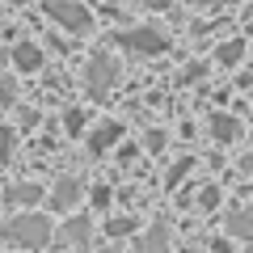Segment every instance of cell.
Instances as JSON below:
<instances>
[{
  "instance_id": "obj_1",
  "label": "cell",
  "mask_w": 253,
  "mask_h": 253,
  "mask_svg": "<svg viewBox=\"0 0 253 253\" xmlns=\"http://www.w3.org/2000/svg\"><path fill=\"white\" fill-rule=\"evenodd\" d=\"M46 13H51L55 26L72 30V34H89L93 30V13L84 9L81 0H46Z\"/></svg>"
},
{
  "instance_id": "obj_2",
  "label": "cell",
  "mask_w": 253,
  "mask_h": 253,
  "mask_svg": "<svg viewBox=\"0 0 253 253\" xmlns=\"http://www.w3.org/2000/svg\"><path fill=\"white\" fill-rule=\"evenodd\" d=\"M114 42L126 46L131 55H161L165 46H169V38H165L161 30H152V26H135V30H118Z\"/></svg>"
},
{
  "instance_id": "obj_3",
  "label": "cell",
  "mask_w": 253,
  "mask_h": 253,
  "mask_svg": "<svg viewBox=\"0 0 253 253\" xmlns=\"http://www.w3.org/2000/svg\"><path fill=\"white\" fill-rule=\"evenodd\" d=\"M84 81H89V97H106L110 89H114V81H118V63L110 59L106 51H97L89 59V72H84Z\"/></svg>"
},
{
  "instance_id": "obj_4",
  "label": "cell",
  "mask_w": 253,
  "mask_h": 253,
  "mask_svg": "<svg viewBox=\"0 0 253 253\" xmlns=\"http://www.w3.org/2000/svg\"><path fill=\"white\" fill-rule=\"evenodd\" d=\"M13 63H17L21 72H34V68H42V51H38L34 42H21L17 51H13Z\"/></svg>"
},
{
  "instance_id": "obj_5",
  "label": "cell",
  "mask_w": 253,
  "mask_h": 253,
  "mask_svg": "<svg viewBox=\"0 0 253 253\" xmlns=\"http://www.w3.org/2000/svg\"><path fill=\"white\" fill-rule=\"evenodd\" d=\"M118 135H123V126H118V123H101L97 131H93V139H89V144H93V152H106V148L114 144Z\"/></svg>"
},
{
  "instance_id": "obj_6",
  "label": "cell",
  "mask_w": 253,
  "mask_h": 253,
  "mask_svg": "<svg viewBox=\"0 0 253 253\" xmlns=\"http://www.w3.org/2000/svg\"><path fill=\"white\" fill-rule=\"evenodd\" d=\"M13 232H17L21 241H42L46 224H42V219H21V224H13Z\"/></svg>"
},
{
  "instance_id": "obj_7",
  "label": "cell",
  "mask_w": 253,
  "mask_h": 253,
  "mask_svg": "<svg viewBox=\"0 0 253 253\" xmlns=\"http://www.w3.org/2000/svg\"><path fill=\"white\" fill-rule=\"evenodd\" d=\"M211 126H215V135H219V139H232V135H236V123H232V118H224V114L211 118Z\"/></svg>"
},
{
  "instance_id": "obj_8",
  "label": "cell",
  "mask_w": 253,
  "mask_h": 253,
  "mask_svg": "<svg viewBox=\"0 0 253 253\" xmlns=\"http://www.w3.org/2000/svg\"><path fill=\"white\" fill-rule=\"evenodd\" d=\"M241 51H245L241 42H224V46H219V55H215V59H219V63H236V59H241Z\"/></svg>"
},
{
  "instance_id": "obj_9",
  "label": "cell",
  "mask_w": 253,
  "mask_h": 253,
  "mask_svg": "<svg viewBox=\"0 0 253 253\" xmlns=\"http://www.w3.org/2000/svg\"><path fill=\"white\" fill-rule=\"evenodd\" d=\"M76 194H81V181H63L59 186V203H72Z\"/></svg>"
},
{
  "instance_id": "obj_10",
  "label": "cell",
  "mask_w": 253,
  "mask_h": 253,
  "mask_svg": "<svg viewBox=\"0 0 253 253\" xmlns=\"http://www.w3.org/2000/svg\"><path fill=\"white\" fill-rule=\"evenodd\" d=\"M9 152H13V131L0 126V156H9Z\"/></svg>"
},
{
  "instance_id": "obj_11",
  "label": "cell",
  "mask_w": 253,
  "mask_h": 253,
  "mask_svg": "<svg viewBox=\"0 0 253 253\" xmlns=\"http://www.w3.org/2000/svg\"><path fill=\"white\" fill-rule=\"evenodd\" d=\"M194 4H207V9H219V4H224V0H194Z\"/></svg>"
},
{
  "instance_id": "obj_12",
  "label": "cell",
  "mask_w": 253,
  "mask_h": 253,
  "mask_svg": "<svg viewBox=\"0 0 253 253\" xmlns=\"http://www.w3.org/2000/svg\"><path fill=\"white\" fill-rule=\"evenodd\" d=\"M144 4H152V9H165V4H169V0H144Z\"/></svg>"
},
{
  "instance_id": "obj_13",
  "label": "cell",
  "mask_w": 253,
  "mask_h": 253,
  "mask_svg": "<svg viewBox=\"0 0 253 253\" xmlns=\"http://www.w3.org/2000/svg\"><path fill=\"white\" fill-rule=\"evenodd\" d=\"M17 4H21V0H17Z\"/></svg>"
}]
</instances>
